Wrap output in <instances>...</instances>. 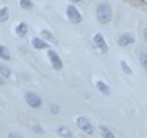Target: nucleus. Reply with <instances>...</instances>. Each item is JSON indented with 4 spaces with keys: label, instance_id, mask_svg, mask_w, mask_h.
<instances>
[{
    "label": "nucleus",
    "instance_id": "1",
    "mask_svg": "<svg viewBox=\"0 0 147 138\" xmlns=\"http://www.w3.org/2000/svg\"><path fill=\"white\" fill-rule=\"evenodd\" d=\"M95 16H97V21L100 24H109L111 19H113V9L107 2H100L95 9Z\"/></svg>",
    "mask_w": 147,
    "mask_h": 138
},
{
    "label": "nucleus",
    "instance_id": "2",
    "mask_svg": "<svg viewBox=\"0 0 147 138\" xmlns=\"http://www.w3.org/2000/svg\"><path fill=\"white\" fill-rule=\"evenodd\" d=\"M66 16H67V19H69L71 24H80V23L83 21L82 12H80L75 5H67V7H66Z\"/></svg>",
    "mask_w": 147,
    "mask_h": 138
},
{
    "label": "nucleus",
    "instance_id": "3",
    "mask_svg": "<svg viewBox=\"0 0 147 138\" xmlns=\"http://www.w3.org/2000/svg\"><path fill=\"white\" fill-rule=\"evenodd\" d=\"M76 126H78L83 133H87V135H94V124H92V121H90L88 117H85V116H78V117H76Z\"/></svg>",
    "mask_w": 147,
    "mask_h": 138
},
{
    "label": "nucleus",
    "instance_id": "4",
    "mask_svg": "<svg viewBox=\"0 0 147 138\" xmlns=\"http://www.w3.org/2000/svg\"><path fill=\"white\" fill-rule=\"evenodd\" d=\"M24 100H26V104L31 107V109H40L42 107V97L40 95H36L35 92H26V95H24Z\"/></svg>",
    "mask_w": 147,
    "mask_h": 138
},
{
    "label": "nucleus",
    "instance_id": "5",
    "mask_svg": "<svg viewBox=\"0 0 147 138\" xmlns=\"http://www.w3.org/2000/svg\"><path fill=\"white\" fill-rule=\"evenodd\" d=\"M92 43H94V47L100 52V54H104V52H107V43H106V40H104V35L102 33H97L94 38H92Z\"/></svg>",
    "mask_w": 147,
    "mask_h": 138
},
{
    "label": "nucleus",
    "instance_id": "6",
    "mask_svg": "<svg viewBox=\"0 0 147 138\" xmlns=\"http://www.w3.org/2000/svg\"><path fill=\"white\" fill-rule=\"evenodd\" d=\"M49 60H50V64H52V67L55 69V71H61L62 69V60H61V57L57 55V52L55 50H49Z\"/></svg>",
    "mask_w": 147,
    "mask_h": 138
},
{
    "label": "nucleus",
    "instance_id": "7",
    "mask_svg": "<svg viewBox=\"0 0 147 138\" xmlns=\"http://www.w3.org/2000/svg\"><path fill=\"white\" fill-rule=\"evenodd\" d=\"M133 42H135L133 33H123V35L118 36V45H119V47H128V45H131Z\"/></svg>",
    "mask_w": 147,
    "mask_h": 138
},
{
    "label": "nucleus",
    "instance_id": "8",
    "mask_svg": "<svg viewBox=\"0 0 147 138\" xmlns=\"http://www.w3.org/2000/svg\"><path fill=\"white\" fill-rule=\"evenodd\" d=\"M31 45L36 48V50H45L49 45H47V42L43 40V38H40V36H35L33 40H31Z\"/></svg>",
    "mask_w": 147,
    "mask_h": 138
},
{
    "label": "nucleus",
    "instance_id": "9",
    "mask_svg": "<svg viewBox=\"0 0 147 138\" xmlns=\"http://www.w3.org/2000/svg\"><path fill=\"white\" fill-rule=\"evenodd\" d=\"M95 86H97V90H99L102 95H106V97H109V95H111V88H109V85H106L104 81H97V83H95Z\"/></svg>",
    "mask_w": 147,
    "mask_h": 138
},
{
    "label": "nucleus",
    "instance_id": "10",
    "mask_svg": "<svg viewBox=\"0 0 147 138\" xmlns=\"http://www.w3.org/2000/svg\"><path fill=\"white\" fill-rule=\"evenodd\" d=\"M16 35L21 36V38L26 36V35H28V24H26V23H19V24L16 26Z\"/></svg>",
    "mask_w": 147,
    "mask_h": 138
},
{
    "label": "nucleus",
    "instance_id": "11",
    "mask_svg": "<svg viewBox=\"0 0 147 138\" xmlns=\"http://www.w3.org/2000/svg\"><path fill=\"white\" fill-rule=\"evenodd\" d=\"M57 135H59V136H62V138H73L71 129H69V128H66V126H59V128H57Z\"/></svg>",
    "mask_w": 147,
    "mask_h": 138
},
{
    "label": "nucleus",
    "instance_id": "12",
    "mask_svg": "<svg viewBox=\"0 0 147 138\" xmlns=\"http://www.w3.org/2000/svg\"><path fill=\"white\" fill-rule=\"evenodd\" d=\"M99 131H100L102 138H116V136H114V133H113L107 126H104V124H100V126H99Z\"/></svg>",
    "mask_w": 147,
    "mask_h": 138
},
{
    "label": "nucleus",
    "instance_id": "13",
    "mask_svg": "<svg viewBox=\"0 0 147 138\" xmlns=\"http://www.w3.org/2000/svg\"><path fill=\"white\" fill-rule=\"evenodd\" d=\"M0 76H2V78H11V76H12L9 66H5L4 62H0Z\"/></svg>",
    "mask_w": 147,
    "mask_h": 138
},
{
    "label": "nucleus",
    "instance_id": "14",
    "mask_svg": "<svg viewBox=\"0 0 147 138\" xmlns=\"http://www.w3.org/2000/svg\"><path fill=\"white\" fill-rule=\"evenodd\" d=\"M9 7H0V23H5L9 19Z\"/></svg>",
    "mask_w": 147,
    "mask_h": 138
},
{
    "label": "nucleus",
    "instance_id": "15",
    "mask_svg": "<svg viewBox=\"0 0 147 138\" xmlns=\"http://www.w3.org/2000/svg\"><path fill=\"white\" fill-rule=\"evenodd\" d=\"M0 59H4V60H9V59H11V52H9V48L4 47V45H0Z\"/></svg>",
    "mask_w": 147,
    "mask_h": 138
},
{
    "label": "nucleus",
    "instance_id": "16",
    "mask_svg": "<svg viewBox=\"0 0 147 138\" xmlns=\"http://www.w3.org/2000/svg\"><path fill=\"white\" fill-rule=\"evenodd\" d=\"M42 36L43 38H47L49 42H52V43H57V40H55V36H54V33H50L49 29H42Z\"/></svg>",
    "mask_w": 147,
    "mask_h": 138
},
{
    "label": "nucleus",
    "instance_id": "17",
    "mask_svg": "<svg viewBox=\"0 0 147 138\" xmlns=\"http://www.w3.org/2000/svg\"><path fill=\"white\" fill-rule=\"evenodd\" d=\"M138 60H140L142 69H144V71H147V52H142V54L138 55Z\"/></svg>",
    "mask_w": 147,
    "mask_h": 138
},
{
    "label": "nucleus",
    "instance_id": "18",
    "mask_svg": "<svg viewBox=\"0 0 147 138\" xmlns=\"http://www.w3.org/2000/svg\"><path fill=\"white\" fill-rule=\"evenodd\" d=\"M19 5L24 11H31L33 9V2H31V0H19Z\"/></svg>",
    "mask_w": 147,
    "mask_h": 138
},
{
    "label": "nucleus",
    "instance_id": "19",
    "mask_svg": "<svg viewBox=\"0 0 147 138\" xmlns=\"http://www.w3.org/2000/svg\"><path fill=\"white\" fill-rule=\"evenodd\" d=\"M119 66H121V69H123V73H125V74H131V69H130V66H128L126 60H121Z\"/></svg>",
    "mask_w": 147,
    "mask_h": 138
},
{
    "label": "nucleus",
    "instance_id": "20",
    "mask_svg": "<svg viewBox=\"0 0 147 138\" xmlns=\"http://www.w3.org/2000/svg\"><path fill=\"white\" fill-rule=\"evenodd\" d=\"M7 138H23V136H21V135H19V133H16V131H11V133H9V136H7Z\"/></svg>",
    "mask_w": 147,
    "mask_h": 138
},
{
    "label": "nucleus",
    "instance_id": "21",
    "mask_svg": "<svg viewBox=\"0 0 147 138\" xmlns=\"http://www.w3.org/2000/svg\"><path fill=\"white\" fill-rule=\"evenodd\" d=\"M33 129H35L36 133H40V135L43 133V129H42V126H40V124H33Z\"/></svg>",
    "mask_w": 147,
    "mask_h": 138
},
{
    "label": "nucleus",
    "instance_id": "22",
    "mask_svg": "<svg viewBox=\"0 0 147 138\" xmlns=\"http://www.w3.org/2000/svg\"><path fill=\"white\" fill-rule=\"evenodd\" d=\"M50 109H52V112H54V114H57V112H59V107H57V105H52Z\"/></svg>",
    "mask_w": 147,
    "mask_h": 138
},
{
    "label": "nucleus",
    "instance_id": "23",
    "mask_svg": "<svg viewBox=\"0 0 147 138\" xmlns=\"http://www.w3.org/2000/svg\"><path fill=\"white\" fill-rule=\"evenodd\" d=\"M144 40H145V43H147V28L144 29Z\"/></svg>",
    "mask_w": 147,
    "mask_h": 138
},
{
    "label": "nucleus",
    "instance_id": "24",
    "mask_svg": "<svg viewBox=\"0 0 147 138\" xmlns=\"http://www.w3.org/2000/svg\"><path fill=\"white\" fill-rule=\"evenodd\" d=\"M69 2H73V4H82L83 0H69Z\"/></svg>",
    "mask_w": 147,
    "mask_h": 138
},
{
    "label": "nucleus",
    "instance_id": "25",
    "mask_svg": "<svg viewBox=\"0 0 147 138\" xmlns=\"http://www.w3.org/2000/svg\"><path fill=\"white\" fill-rule=\"evenodd\" d=\"M0 85H4V80H2V76H0Z\"/></svg>",
    "mask_w": 147,
    "mask_h": 138
}]
</instances>
